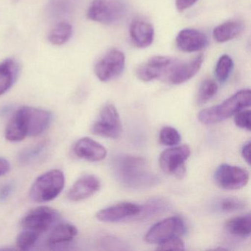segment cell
I'll use <instances>...</instances> for the list:
<instances>
[{"label": "cell", "mask_w": 251, "mask_h": 251, "mask_svg": "<svg viewBox=\"0 0 251 251\" xmlns=\"http://www.w3.org/2000/svg\"><path fill=\"white\" fill-rule=\"evenodd\" d=\"M251 90L243 89L236 92L222 103L201 111L198 114V120L204 125L215 124L248 108L251 106Z\"/></svg>", "instance_id": "2"}, {"label": "cell", "mask_w": 251, "mask_h": 251, "mask_svg": "<svg viewBox=\"0 0 251 251\" xmlns=\"http://www.w3.org/2000/svg\"><path fill=\"white\" fill-rule=\"evenodd\" d=\"M73 32V26L68 22H59L50 32L48 40L52 45L61 46L71 39Z\"/></svg>", "instance_id": "24"}, {"label": "cell", "mask_w": 251, "mask_h": 251, "mask_svg": "<svg viewBox=\"0 0 251 251\" xmlns=\"http://www.w3.org/2000/svg\"><path fill=\"white\" fill-rule=\"evenodd\" d=\"M73 151L79 158L92 162L102 161L107 155L106 149L89 137L79 139L75 145Z\"/></svg>", "instance_id": "18"}, {"label": "cell", "mask_w": 251, "mask_h": 251, "mask_svg": "<svg viewBox=\"0 0 251 251\" xmlns=\"http://www.w3.org/2000/svg\"><path fill=\"white\" fill-rule=\"evenodd\" d=\"M198 0H176V8L180 12L188 9L196 3Z\"/></svg>", "instance_id": "35"}, {"label": "cell", "mask_w": 251, "mask_h": 251, "mask_svg": "<svg viewBox=\"0 0 251 251\" xmlns=\"http://www.w3.org/2000/svg\"><path fill=\"white\" fill-rule=\"evenodd\" d=\"M94 134L108 139H117L122 133V125L117 108L107 104L101 109L98 120L92 127Z\"/></svg>", "instance_id": "5"}, {"label": "cell", "mask_w": 251, "mask_h": 251, "mask_svg": "<svg viewBox=\"0 0 251 251\" xmlns=\"http://www.w3.org/2000/svg\"><path fill=\"white\" fill-rule=\"evenodd\" d=\"M28 136V123L25 106L16 111L5 128V136L11 142H19Z\"/></svg>", "instance_id": "17"}, {"label": "cell", "mask_w": 251, "mask_h": 251, "mask_svg": "<svg viewBox=\"0 0 251 251\" xmlns=\"http://www.w3.org/2000/svg\"><path fill=\"white\" fill-rule=\"evenodd\" d=\"M244 30V25L239 21H228L217 26L213 31L216 42L223 43L237 37Z\"/></svg>", "instance_id": "21"}, {"label": "cell", "mask_w": 251, "mask_h": 251, "mask_svg": "<svg viewBox=\"0 0 251 251\" xmlns=\"http://www.w3.org/2000/svg\"><path fill=\"white\" fill-rule=\"evenodd\" d=\"M242 155L245 161L248 164H251V142H247L242 147Z\"/></svg>", "instance_id": "36"}, {"label": "cell", "mask_w": 251, "mask_h": 251, "mask_svg": "<svg viewBox=\"0 0 251 251\" xmlns=\"http://www.w3.org/2000/svg\"><path fill=\"white\" fill-rule=\"evenodd\" d=\"M20 71V64L14 58H8L0 63V96L12 87Z\"/></svg>", "instance_id": "20"}, {"label": "cell", "mask_w": 251, "mask_h": 251, "mask_svg": "<svg viewBox=\"0 0 251 251\" xmlns=\"http://www.w3.org/2000/svg\"><path fill=\"white\" fill-rule=\"evenodd\" d=\"M113 170L117 180L126 187L145 189L158 183V177L142 157L119 155L113 161Z\"/></svg>", "instance_id": "1"}, {"label": "cell", "mask_w": 251, "mask_h": 251, "mask_svg": "<svg viewBox=\"0 0 251 251\" xmlns=\"http://www.w3.org/2000/svg\"><path fill=\"white\" fill-rule=\"evenodd\" d=\"M185 231L183 220L179 217H171L154 225L145 235V239L148 243L159 245L167 239L181 236Z\"/></svg>", "instance_id": "8"}, {"label": "cell", "mask_w": 251, "mask_h": 251, "mask_svg": "<svg viewBox=\"0 0 251 251\" xmlns=\"http://www.w3.org/2000/svg\"><path fill=\"white\" fill-rule=\"evenodd\" d=\"M14 191V184L7 183L0 187V202H3L8 199Z\"/></svg>", "instance_id": "34"}, {"label": "cell", "mask_w": 251, "mask_h": 251, "mask_svg": "<svg viewBox=\"0 0 251 251\" xmlns=\"http://www.w3.org/2000/svg\"><path fill=\"white\" fill-rule=\"evenodd\" d=\"M233 67V60L229 55H223L220 57L215 67V76L219 82L225 83L228 79Z\"/></svg>", "instance_id": "27"}, {"label": "cell", "mask_w": 251, "mask_h": 251, "mask_svg": "<svg viewBox=\"0 0 251 251\" xmlns=\"http://www.w3.org/2000/svg\"><path fill=\"white\" fill-rule=\"evenodd\" d=\"M125 65L124 53L117 49L109 50L95 65V75L100 81L108 82L120 76Z\"/></svg>", "instance_id": "7"}, {"label": "cell", "mask_w": 251, "mask_h": 251, "mask_svg": "<svg viewBox=\"0 0 251 251\" xmlns=\"http://www.w3.org/2000/svg\"><path fill=\"white\" fill-rule=\"evenodd\" d=\"M141 208L140 205L133 202H121L100 210L97 213L96 217L100 221L115 223L138 215L140 214Z\"/></svg>", "instance_id": "13"}, {"label": "cell", "mask_w": 251, "mask_h": 251, "mask_svg": "<svg viewBox=\"0 0 251 251\" xmlns=\"http://www.w3.org/2000/svg\"><path fill=\"white\" fill-rule=\"evenodd\" d=\"M28 123V136H38L50 125L52 116L50 111L34 107L25 106Z\"/></svg>", "instance_id": "19"}, {"label": "cell", "mask_w": 251, "mask_h": 251, "mask_svg": "<svg viewBox=\"0 0 251 251\" xmlns=\"http://www.w3.org/2000/svg\"><path fill=\"white\" fill-rule=\"evenodd\" d=\"M208 44L206 35L195 29H183L176 37V45L183 52H198L205 49Z\"/></svg>", "instance_id": "14"}, {"label": "cell", "mask_w": 251, "mask_h": 251, "mask_svg": "<svg viewBox=\"0 0 251 251\" xmlns=\"http://www.w3.org/2000/svg\"><path fill=\"white\" fill-rule=\"evenodd\" d=\"M214 179L219 187L236 190L246 186L249 180V173L242 167L223 164L216 170Z\"/></svg>", "instance_id": "9"}, {"label": "cell", "mask_w": 251, "mask_h": 251, "mask_svg": "<svg viewBox=\"0 0 251 251\" xmlns=\"http://www.w3.org/2000/svg\"><path fill=\"white\" fill-rule=\"evenodd\" d=\"M43 150L44 145L43 144H41V145H37V146L35 147V148L25 151V152L22 154L20 158H21L22 161H31L33 158L39 156V154L42 152Z\"/></svg>", "instance_id": "33"}, {"label": "cell", "mask_w": 251, "mask_h": 251, "mask_svg": "<svg viewBox=\"0 0 251 251\" xmlns=\"http://www.w3.org/2000/svg\"><path fill=\"white\" fill-rule=\"evenodd\" d=\"M175 58L167 56H154L142 64L136 70L138 78L144 82H149L155 79L164 80L169 70L175 62Z\"/></svg>", "instance_id": "11"}, {"label": "cell", "mask_w": 251, "mask_h": 251, "mask_svg": "<svg viewBox=\"0 0 251 251\" xmlns=\"http://www.w3.org/2000/svg\"><path fill=\"white\" fill-rule=\"evenodd\" d=\"M218 90L217 83L212 79H205L198 89L196 102L198 105H202L212 99Z\"/></svg>", "instance_id": "26"}, {"label": "cell", "mask_w": 251, "mask_h": 251, "mask_svg": "<svg viewBox=\"0 0 251 251\" xmlns=\"http://www.w3.org/2000/svg\"><path fill=\"white\" fill-rule=\"evenodd\" d=\"M154 36L153 26L145 19H135L130 24V39L136 48H148L153 42Z\"/></svg>", "instance_id": "16"}, {"label": "cell", "mask_w": 251, "mask_h": 251, "mask_svg": "<svg viewBox=\"0 0 251 251\" xmlns=\"http://www.w3.org/2000/svg\"><path fill=\"white\" fill-rule=\"evenodd\" d=\"M58 217V212L50 207L39 206L30 210L23 217L21 226L24 229L41 234L51 227Z\"/></svg>", "instance_id": "10"}, {"label": "cell", "mask_w": 251, "mask_h": 251, "mask_svg": "<svg viewBox=\"0 0 251 251\" xmlns=\"http://www.w3.org/2000/svg\"><path fill=\"white\" fill-rule=\"evenodd\" d=\"M65 177L59 170H52L39 176L30 188V196L36 202H46L56 198L64 189Z\"/></svg>", "instance_id": "3"}, {"label": "cell", "mask_w": 251, "mask_h": 251, "mask_svg": "<svg viewBox=\"0 0 251 251\" xmlns=\"http://www.w3.org/2000/svg\"><path fill=\"white\" fill-rule=\"evenodd\" d=\"M225 229L227 233L237 237L246 238L251 235V214L233 217L226 221Z\"/></svg>", "instance_id": "22"}, {"label": "cell", "mask_w": 251, "mask_h": 251, "mask_svg": "<svg viewBox=\"0 0 251 251\" xmlns=\"http://www.w3.org/2000/svg\"><path fill=\"white\" fill-rule=\"evenodd\" d=\"M11 170L9 161L5 158H0V177L5 176Z\"/></svg>", "instance_id": "37"}, {"label": "cell", "mask_w": 251, "mask_h": 251, "mask_svg": "<svg viewBox=\"0 0 251 251\" xmlns=\"http://www.w3.org/2000/svg\"><path fill=\"white\" fill-rule=\"evenodd\" d=\"M77 0H50L47 11L52 19L67 17L75 8Z\"/></svg>", "instance_id": "25"}, {"label": "cell", "mask_w": 251, "mask_h": 251, "mask_svg": "<svg viewBox=\"0 0 251 251\" xmlns=\"http://www.w3.org/2000/svg\"><path fill=\"white\" fill-rule=\"evenodd\" d=\"M235 124L240 128L251 130V111L250 110H242L235 114Z\"/></svg>", "instance_id": "32"}, {"label": "cell", "mask_w": 251, "mask_h": 251, "mask_svg": "<svg viewBox=\"0 0 251 251\" xmlns=\"http://www.w3.org/2000/svg\"><path fill=\"white\" fill-rule=\"evenodd\" d=\"M77 235L75 226L63 223L54 227L48 238V244L50 246L67 243L73 240Z\"/></svg>", "instance_id": "23"}, {"label": "cell", "mask_w": 251, "mask_h": 251, "mask_svg": "<svg viewBox=\"0 0 251 251\" xmlns=\"http://www.w3.org/2000/svg\"><path fill=\"white\" fill-rule=\"evenodd\" d=\"M126 11L127 5L123 0H93L87 17L96 23L113 25L123 20Z\"/></svg>", "instance_id": "4"}, {"label": "cell", "mask_w": 251, "mask_h": 251, "mask_svg": "<svg viewBox=\"0 0 251 251\" xmlns=\"http://www.w3.org/2000/svg\"><path fill=\"white\" fill-rule=\"evenodd\" d=\"M100 181L96 176L86 175L74 183L67 194V198L73 202L87 199L100 189Z\"/></svg>", "instance_id": "15"}, {"label": "cell", "mask_w": 251, "mask_h": 251, "mask_svg": "<svg viewBox=\"0 0 251 251\" xmlns=\"http://www.w3.org/2000/svg\"><path fill=\"white\" fill-rule=\"evenodd\" d=\"M203 56L198 55L189 62H181L176 60L169 70L164 81L170 84L178 85L190 80L201 70Z\"/></svg>", "instance_id": "12"}, {"label": "cell", "mask_w": 251, "mask_h": 251, "mask_svg": "<svg viewBox=\"0 0 251 251\" xmlns=\"http://www.w3.org/2000/svg\"><path fill=\"white\" fill-rule=\"evenodd\" d=\"M190 153V148L187 145L173 147L165 150L159 157L160 167L167 174L182 178L186 173L185 161Z\"/></svg>", "instance_id": "6"}, {"label": "cell", "mask_w": 251, "mask_h": 251, "mask_svg": "<svg viewBox=\"0 0 251 251\" xmlns=\"http://www.w3.org/2000/svg\"><path fill=\"white\" fill-rule=\"evenodd\" d=\"M157 249L161 250V251H168V250L182 251V250L185 249V245L180 236H175V237L161 242L158 245Z\"/></svg>", "instance_id": "31"}, {"label": "cell", "mask_w": 251, "mask_h": 251, "mask_svg": "<svg viewBox=\"0 0 251 251\" xmlns=\"http://www.w3.org/2000/svg\"><path fill=\"white\" fill-rule=\"evenodd\" d=\"M180 133L174 127L167 126L160 131V142L166 146H176L180 142Z\"/></svg>", "instance_id": "29"}, {"label": "cell", "mask_w": 251, "mask_h": 251, "mask_svg": "<svg viewBox=\"0 0 251 251\" xmlns=\"http://www.w3.org/2000/svg\"><path fill=\"white\" fill-rule=\"evenodd\" d=\"M246 207V202L242 200L234 198H227L222 200L217 208L222 212H234L240 211Z\"/></svg>", "instance_id": "30"}, {"label": "cell", "mask_w": 251, "mask_h": 251, "mask_svg": "<svg viewBox=\"0 0 251 251\" xmlns=\"http://www.w3.org/2000/svg\"><path fill=\"white\" fill-rule=\"evenodd\" d=\"M40 235V233L33 230L24 229L17 236V247L23 251H28L31 249L36 245Z\"/></svg>", "instance_id": "28"}]
</instances>
